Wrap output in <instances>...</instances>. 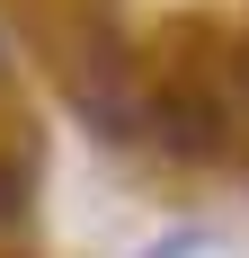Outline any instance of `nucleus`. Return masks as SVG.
Instances as JSON below:
<instances>
[{
	"label": "nucleus",
	"instance_id": "obj_1",
	"mask_svg": "<svg viewBox=\"0 0 249 258\" xmlns=\"http://www.w3.org/2000/svg\"><path fill=\"white\" fill-rule=\"evenodd\" d=\"M214 98H196V89H169V98H151V134L169 143V152H214Z\"/></svg>",
	"mask_w": 249,
	"mask_h": 258
},
{
	"label": "nucleus",
	"instance_id": "obj_2",
	"mask_svg": "<svg viewBox=\"0 0 249 258\" xmlns=\"http://www.w3.org/2000/svg\"><path fill=\"white\" fill-rule=\"evenodd\" d=\"M18 214H27V178H18V160H0V232H9Z\"/></svg>",
	"mask_w": 249,
	"mask_h": 258
},
{
	"label": "nucleus",
	"instance_id": "obj_3",
	"mask_svg": "<svg viewBox=\"0 0 249 258\" xmlns=\"http://www.w3.org/2000/svg\"><path fill=\"white\" fill-rule=\"evenodd\" d=\"M240 80H249V53H240Z\"/></svg>",
	"mask_w": 249,
	"mask_h": 258
}]
</instances>
